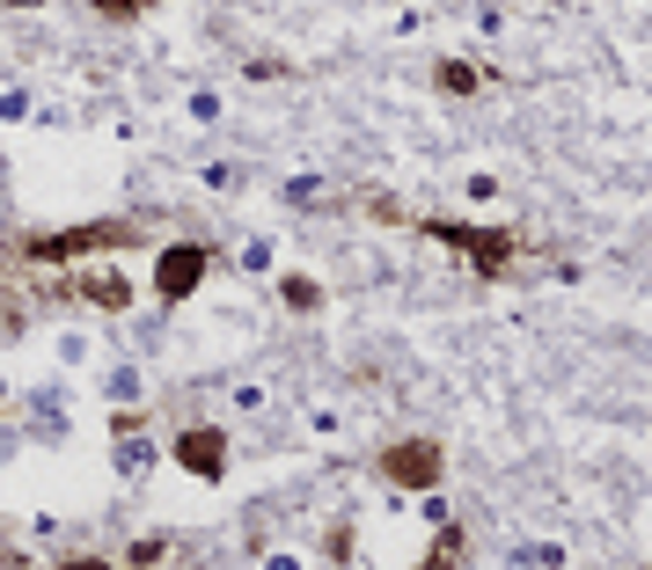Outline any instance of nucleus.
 <instances>
[{
  "mask_svg": "<svg viewBox=\"0 0 652 570\" xmlns=\"http://www.w3.org/2000/svg\"><path fill=\"white\" fill-rule=\"evenodd\" d=\"M140 227L132 220H96V227H67V234H22L16 257L30 263H73V257H96V249H132Z\"/></svg>",
  "mask_w": 652,
  "mask_h": 570,
  "instance_id": "1",
  "label": "nucleus"
},
{
  "mask_svg": "<svg viewBox=\"0 0 652 570\" xmlns=\"http://www.w3.org/2000/svg\"><path fill=\"white\" fill-rule=\"evenodd\" d=\"M425 234L447 249H462V257L476 263V278L484 286H498V278L513 271V257H521V242H513L506 227H462V220H425Z\"/></svg>",
  "mask_w": 652,
  "mask_h": 570,
  "instance_id": "2",
  "label": "nucleus"
},
{
  "mask_svg": "<svg viewBox=\"0 0 652 570\" xmlns=\"http://www.w3.org/2000/svg\"><path fill=\"white\" fill-rule=\"evenodd\" d=\"M441 476H447L441 439H396V447H382V483H396V490H441Z\"/></svg>",
  "mask_w": 652,
  "mask_h": 570,
  "instance_id": "3",
  "label": "nucleus"
},
{
  "mask_svg": "<svg viewBox=\"0 0 652 570\" xmlns=\"http://www.w3.org/2000/svg\"><path fill=\"white\" fill-rule=\"evenodd\" d=\"M177 468L198 476V483H220V476H228V432H220V424H191V432H177Z\"/></svg>",
  "mask_w": 652,
  "mask_h": 570,
  "instance_id": "4",
  "label": "nucleus"
},
{
  "mask_svg": "<svg viewBox=\"0 0 652 570\" xmlns=\"http://www.w3.org/2000/svg\"><path fill=\"white\" fill-rule=\"evenodd\" d=\"M198 278H206V249H198V242H177L169 257H161V271H155V293H161V300H184Z\"/></svg>",
  "mask_w": 652,
  "mask_h": 570,
  "instance_id": "5",
  "label": "nucleus"
},
{
  "mask_svg": "<svg viewBox=\"0 0 652 570\" xmlns=\"http://www.w3.org/2000/svg\"><path fill=\"white\" fill-rule=\"evenodd\" d=\"M81 293H89L96 308H110V314H125V308H132V286H125L118 271H96V278H81Z\"/></svg>",
  "mask_w": 652,
  "mask_h": 570,
  "instance_id": "6",
  "label": "nucleus"
},
{
  "mask_svg": "<svg viewBox=\"0 0 652 570\" xmlns=\"http://www.w3.org/2000/svg\"><path fill=\"white\" fill-rule=\"evenodd\" d=\"M441 88H447V96H476V88H484V73L462 67V59H441Z\"/></svg>",
  "mask_w": 652,
  "mask_h": 570,
  "instance_id": "7",
  "label": "nucleus"
},
{
  "mask_svg": "<svg viewBox=\"0 0 652 570\" xmlns=\"http://www.w3.org/2000/svg\"><path fill=\"white\" fill-rule=\"evenodd\" d=\"M455 563H462V527H441V541H433V556L418 570H455Z\"/></svg>",
  "mask_w": 652,
  "mask_h": 570,
  "instance_id": "8",
  "label": "nucleus"
},
{
  "mask_svg": "<svg viewBox=\"0 0 652 570\" xmlns=\"http://www.w3.org/2000/svg\"><path fill=\"white\" fill-rule=\"evenodd\" d=\"M89 8H96L103 22H140L147 8H155V0H89Z\"/></svg>",
  "mask_w": 652,
  "mask_h": 570,
  "instance_id": "9",
  "label": "nucleus"
},
{
  "mask_svg": "<svg viewBox=\"0 0 652 570\" xmlns=\"http://www.w3.org/2000/svg\"><path fill=\"white\" fill-rule=\"evenodd\" d=\"M316 278H286V308H294V314H308V308H316Z\"/></svg>",
  "mask_w": 652,
  "mask_h": 570,
  "instance_id": "10",
  "label": "nucleus"
},
{
  "mask_svg": "<svg viewBox=\"0 0 652 570\" xmlns=\"http://www.w3.org/2000/svg\"><path fill=\"white\" fill-rule=\"evenodd\" d=\"M161 556H169V541H132V563H140V570L161 563Z\"/></svg>",
  "mask_w": 652,
  "mask_h": 570,
  "instance_id": "11",
  "label": "nucleus"
},
{
  "mask_svg": "<svg viewBox=\"0 0 652 570\" xmlns=\"http://www.w3.org/2000/svg\"><path fill=\"white\" fill-rule=\"evenodd\" d=\"M59 570H118V563H103V556H67Z\"/></svg>",
  "mask_w": 652,
  "mask_h": 570,
  "instance_id": "12",
  "label": "nucleus"
},
{
  "mask_svg": "<svg viewBox=\"0 0 652 570\" xmlns=\"http://www.w3.org/2000/svg\"><path fill=\"white\" fill-rule=\"evenodd\" d=\"M8 8H37V0H8Z\"/></svg>",
  "mask_w": 652,
  "mask_h": 570,
  "instance_id": "13",
  "label": "nucleus"
}]
</instances>
